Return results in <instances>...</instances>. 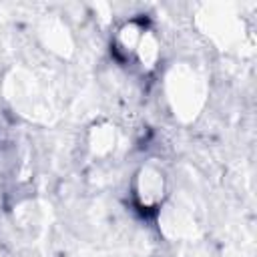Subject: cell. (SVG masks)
I'll use <instances>...</instances> for the list:
<instances>
[{"label":"cell","instance_id":"obj_4","mask_svg":"<svg viewBox=\"0 0 257 257\" xmlns=\"http://www.w3.org/2000/svg\"><path fill=\"white\" fill-rule=\"evenodd\" d=\"M118 147V131L110 120H96L86 131V149L94 159H108Z\"/></svg>","mask_w":257,"mask_h":257},{"label":"cell","instance_id":"obj_5","mask_svg":"<svg viewBox=\"0 0 257 257\" xmlns=\"http://www.w3.org/2000/svg\"><path fill=\"white\" fill-rule=\"evenodd\" d=\"M161 56H163V44H161L159 34L151 26L145 32V36H143V40H141V44H139V48L135 52L133 64H137V68L143 74H151L161 64Z\"/></svg>","mask_w":257,"mask_h":257},{"label":"cell","instance_id":"obj_1","mask_svg":"<svg viewBox=\"0 0 257 257\" xmlns=\"http://www.w3.org/2000/svg\"><path fill=\"white\" fill-rule=\"evenodd\" d=\"M167 100L181 118H195L205 102V80L189 64L175 66L167 76Z\"/></svg>","mask_w":257,"mask_h":257},{"label":"cell","instance_id":"obj_2","mask_svg":"<svg viewBox=\"0 0 257 257\" xmlns=\"http://www.w3.org/2000/svg\"><path fill=\"white\" fill-rule=\"evenodd\" d=\"M128 189H131L133 203L141 213L145 215L159 213L165 207V201L169 195L167 175L159 163L147 161L135 171Z\"/></svg>","mask_w":257,"mask_h":257},{"label":"cell","instance_id":"obj_3","mask_svg":"<svg viewBox=\"0 0 257 257\" xmlns=\"http://www.w3.org/2000/svg\"><path fill=\"white\" fill-rule=\"evenodd\" d=\"M149 28L151 24L145 16H131L122 20L114 28L112 38H110V50H112L114 60L120 64H133L135 52Z\"/></svg>","mask_w":257,"mask_h":257}]
</instances>
